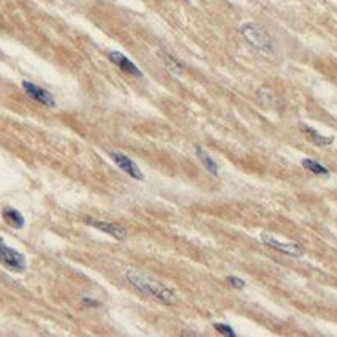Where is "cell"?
I'll return each instance as SVG.
<instances>
[{
    "label": "cell",
    "mask_w": 337,
    "mask_h": 337,
    "mask_svg": "<svg viewBox=\"0 0 337 337\" xmlns=\"http://www.w3.org/2000/svg\"><path fill=\"white\" fill-rule=\"evenodd\" d=\"M125 279L130 282L138 291L144 293L163 304L171 306V304L177 303V296L170 288H166L165 285L147 277L146 274H142V272H138L135 269H128L125 272Z\"/></svg>",
    "instance_id": "1"
},
{
    "label": "cell",
    "mask_w": 337,
    "mask_h": 337,
    "mask_svg": "<svg viewBox=\"0 0 337 337\" xmlns=\"http://www.w3.org/2000/svg\"><path fill=\"white\" fill-rule=\"evenodd\" d=\"M241 35L244 36L245 42L250 43L255 49L261 51L265 54H271L274 51L271 35L261 25H258L255 22H244L241 25Z\"/></svg>",
    "instance_id": "2"
},
{
    "label": "cell",
    "mask_w": 337,
    "mask_h": 337,
    "mask_svg": "<svg viewBox=\"0 0 337 337\" xmlns=\"http://www.w3.org/2000/svg\"><path fill=\"white\" fill-rule=\"evenodd\" d=\"M0 265L11 272L25 271V256L21 252L8 247L2 238H0Z\"/></svg>",
    "instance_id": "3"
},
{
    "label": "cell",
    "mask_w": 337,
    "mask_h": 337,
    "mask_svg": "<svg viewBox=\"0 0 337 337\" xmlns=\"http://www.w3.org/2000/svg\"><path fill=\"white\" fill-rule=\"evenodd\" d=\"M261 241L269 245V247H272L274 250H279L285 255L288 256H294V258H299L304 255V247L299 244L296 242H282L279 239H276L274 236L268 235V233H261Z\"/></svg>",
    "instance_id": "4"
},
{
    "label": "cell",
    "mask_w": 337,
    "mask_h": 337,
    "mask_svg": "<svg viewBox=\"0 0 337 337\" xmlns=\"http://www.w3.org/2000/svg\"><path fill=\"white\" fill-rule=\"evenodd\" d=\"M109 157L125 174H128V176L136 179V180L144 179V174H142V171L138 168V165L130 157H127L125 154H122V152H109Z\"/></svg>",
    "instance_id": "5"
},
{
    "label": "cell",
    "mask_w": 337,
    "mask_h": 337,
    "mask_svg": "<svg viewBox=\"0 0 337 337\" xmlns=\"http://www.w3.org/2000/svg\"><path fill=\"white\" fill-rule=\"evenodd\" d=\"M22 89H24L25 95H27V97H29L30 100H33V101L42 103V105H45V106H54V105H56L53 95H51L48 90L38 87L36 84H33V83H30V81H24V83H22Z\"/></svg>",
    "instance_id": "6"
},
{
    "label": "cell",
    "mask_w": 337,
    "mask_h": 337,
    "mask_svg": "<svg viewBox=\"0 0 337 337\" xmlns=\"http://www.w3.org/2000/svg\"><path fill=\"white\" fill-rule=\"evenodd\" d=\"M108 59L114 63L116 67H119L124 73H127V74H132V76H136V78H139L142 73H141V70L135 65V63L128 59L127 56H124L122 53H119V51H109L108 53Z\"/></svg>",
    "instance_id": "7"
},
{
    "label": "cell",
    "mask_w": 337,
    "mask_h": 337,
    "mask_svg": "<svg viewBox=\"0 0 337 337\" xmlns=\"http://www.w3.org/2000/svg\"><path fill=\"white\" fill-rule=\"evenodd\" d=\"M90 227H94L103 233H106V235L119 239V241H124L127 238V230L118 223H109V222H98V220H89L87 222Z\"/></svg>",
    "instance_id": "8"
},
{
    "label": "cell",
    "mask_w": 337,
    "mask_h": 337,
    "mask_svg": "<svg viewBox=\"0 0 337 337\" xmlns=\"http://www.w3.org/2000/svg\"><path fill=\"white\" fill-rule=\"evenodd\" d=\"M2 217L5 222L13 227V228H22L24 227V217L19 211L13 209V207H5L4 212H2Z\"/></svg>",
    "instance_id": "9"
},
{
    "label": "cell",
    "mask_w": 337,
    "mask_h": 337,
    "mask_svg": "<svg viewBox=\"0 0 337 337\" xmlns=\"http://www.w3.org/2000/svg\"><path fill=\"white\" fill-rule=\"evenodd\" d=\"M303 132L309 136L310 141H314L317 146H331L334 142V138L332 136H323L321 133H318L317 130L310 127H303Z\"/></svg>",
    "instance_id": "10"
},
{
    "label": "cell",
    "mask_w": 337,
    "mask_h": 337,
    "mask_svg": "<svg viewBox=\"0 0 337 337\" xmlns=\"http://www.w3.org/2000/svg\"><path fill=\"white\" fill-rule=\"evenodd\" d=\"M195 152H197V157L200 159V162L203 163V166L206 168V170L209 171L211 174H214V176H218V166H217V163L203 151V147L197 146V147H195Z\"/></svg>",
    "instance_id": "11"
},
{
    "label": "cell",
    "mask_w": 337,
    "mask_h": 337,
    "mask_svg": "<svg viewBox=\"0 0 337 337\" xmlns=\"http://www.w3.org/2000/svg\"><path fill=\"white\" fill-rule=\"evenodd\" d=\"M303 166L306 168L307 171L314 173V174H318V176H328L329 174V171L326 170L325 166L320 165L318 162H315L312 159H304L303 160Z\"/></svg>",
    "instance_id": "12"
},
{
    "label": "cell",
    "mask_w": 337,
    "mask_h": 337,
    "mask_svg": "<svg viewBox=\"0 0 337 337\" xmlns=\"http://www.w3.org/2000/svg\"><path fill=\"white\" fill-rule=\"evenodd\" d=\"M163 56V62H165V67L170 70L171 73H174V74H182V65L174 59V57H171L170 54H166V53H163L162 54Z\"/></svg>",
    "instance_id": "13"
},
{
    "label": "cell",
    "mask_w": 337,
    "mask_h": 337,
    "mask_svg": "<svg viewBox=\"0 0 337 337\" xmlns=\"http://www.w3.org/2000/svg\"><path fill=\"white\" fill-rule=\"evenodd\" d=\"M214 328L223 335H228V337H236V332L233 329L230 325H225V323H214Z\"/></svg>",
    "instance_id": "14"
},
{
    "label": "cell",
    "mask_w": 337,
    "mask_h": 337,
    "mask_svg": "<svg viewBox=\"0 0 337 337\" xmlns=\"http://www.w3.org/2000/svg\"><path fill=\"white\" fill-rule=\"evenodd\" d=\"M227 282L231 285V287H235V288H238V290H242V288L245 287V282H244L242 279H239V277L228 276V277H227Z\"/></svg>",
    "instance_id": "15"
},
{
    "label": "cell",
    "mask_w": 337,
    "mask_h": 337,
    "mask_svg": "<svg viewBox=\"0 0 337 337\" xmlns=\"http://www.w3.org/2000/svg\"><path fill=\"white\" fill-rule=\"evenodd\" d=\"M83 304L87 307H100V303L95 299H90V297H83Z\"/></svg>",
    "instance_id": "16"
}]
</instances>
